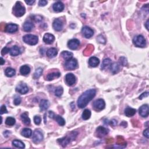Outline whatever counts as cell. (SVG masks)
Listing matches in <instances>:
<instances>
[{"instance_id": "1", "label": "cell", "mask_w": 149, "mask_h": 149, "mask_svg": "<svg viewBox=\"0 0 149 149\" xmlns=\"http://www.w3.org/2000/svg\"><path fill=\"white\" fill-rule=\"evenodd\" d=\"M95 94H96V90L95 89L86 90L78 98V102H77L78 107L80 108H84L95 97Z\"/></svg>"}, {"instance_id": "2", "label": "cell", "mask_w": 149, "mask_h": 149, "mask_svg": "<svg viewBox=\"0 0 149 149\" xmlns=\"http://www.w3.org/2000/svg\"><path fill=\"white\" fill-rule=\"evenodd\" d=\"M78 135V133L76 132H72L68 135L66 136L65 137L58 139V142L62 146L65 147L69 143H70L72 141L74 140Z\"/></svg>"}, {"instance_id": "3", "label": "cell", "mask_w": 149, "mask_h": 149, "mask_svg": "<svg viewBox=\"0 0 149 149\" xmlns=\"http://www.w3.org/2000/svg\"><path fill=\"white\" fill-rule=\"evenodd\" d=\"M25 8L20 2L17 1L13 8V14L17 17H21L25 14Z\"/></svg>"}, {"instance_id": "4", "label": "cell", "mask_w": 149, "mask_h": 149, "mask_svg": "<svg viewBox=\"0 0 149 149\" xmlns=\"http://www.w3.org/2000/svg\"><path fill=\"white\" fill-rule=\"evenodd\" d=\"M23 40L25 43L34 46L37 44L39 41L38 37L33 34H26L23 37Z\"/></svg>"}, {"instance_id": "5", "label": "cell", "mask_w": 149, "mask_h": 149, "mask_svg": "<svg viewBox=\"0 0 149 149\" xmlns=\"http://www.w3.org/2000/svg\"><path fill=\"white\" fill-rule=\"evenodd\" d=\"M133 42L136 46L137 47H145L146 46V41L145 37L142 35H138L134 37Z\"/></svg>"}, {"instance_id": "6", "label": "cell", "mask_w": 149, "mask_h": 149, "mask_svg": "<svg viewBox=\"0 0 149 149\" xmlns=\"http://www.w3.org/2000/svg\"><path fill=\"white\" fill-rule=\"evenodd\" d=\"M65 68L67 70H73L78 68V61L76 59L67 61L65 63Z\"/></svg>"}, {"instance_id": "7", "label": "cell", "mask_w": 149, "mask_h": 149, "mask_svg": "<svg viewBox=\"0 0 149 149\" xmlns=\"http://www.w3.org/2000/svg\"><path fill=\"white\" fill-rule=\"evenodd\" d=\"M42 139H43V135L40 130L37 129L34 130L32 138L33 142L34 143H39L41 142Z\"/></svg>"}, {"instance_id": "8", "label": "cell", "mask_w": 149, "mask_h": 149, "mask_svg": "<svg viewBox=\"0 0 149 149\" xmlns=\"http://www.w3.org/2000/svg\"><path fill=\"white\" fill-rule=\"evenodd\" d=\"M82 33L84 37H86L87 39H89L93 36L94 31L88 26H84L82 29Z\"/></svg>"}, {"instance_id": "9", "label": "cell", "mask_w": 149, "mask_h": 149, "mask_svg": "<svg viewBox=\"0 0 149 149\" xmlns=\"http://www.w3.org/2000/svg\"><path fill=\"white\" fill-rule=\"evenodd\" d=\"M105 103L103 99H98L93 103V107L97 110L101 111L105 108Z\"/></svg>"}, {"instance_id": "10", "label": "cell", "mask_w": 149, "mask_h": 149, "mask_svg": "<svg viewBox=\"0 0 149 149\" xmlns=\"http://www.w3.org/2000/svg\"><path fill=\"white\" fill-rule=\"evenodd\" d=\"M108 130L106 129L105 127L103 126H99L96 129V132H95V135L98 137H103L107 135L108 134Z\"/></svg>"}, {"instance_id": "11", "label": "cell", "mask_w": 149, "mask_h": 149, "mask_svg": "<svg viewBox=\"0 0 149 149\" xmlns=\"http://www.w3.org/2000/svg\"><path fill=\"white\" fill-rule=\"evenodd\" d=\"M16 90L18 93H20L21 94H25L28 92L29 88L26 84L22 83L18 85L17 87H16Z\"/></svg>"}, {"instance_id": "12", "label": "cell", "mask_w": 149, "mask_h": 149, "mask_svg": "<svg viewBox=\"0 0 149 149\" xmlns=\"http://www.w3.org/2000/svg\"><path fill=\"white\" fill-rule=\"evenodd\" d=\"M80 45V41L79 40L74 39L70 40L68 42V46L71 50H76L78 48Z\"/></svg>"}, {"instance_id": "13", "label": "cell", "mask_w": 149, "mask_h": 149, "mask_svg": "<svg viewBox=\"0 0 149 149\" xmlns=\"http://www.w3.org/2000/svg\"><path fill=\"white\" fill-rule=\"evenodd\" d=\"M18 26L16 24L10 23L8 24L6 26V27L5 28V31H6L7 33H15L16 31H18Z\"/></svg>"}, {"instance_id": "14", "label": "cell", "mask_w": 149, "mask_h": 149, "mask_svg": "<svg viewBox=\"0 0 149 149\" xmlns=\"http://www.w3.org/2000/svg\"><path fill=\"white\" fill-rule=\"evenodd\" d=\"M65 81L69 86H72L76 82V77L72 73H68L65 76Z\"/></svg>"}, {"instance_id": "15", "label": "cell", "mask_w": 149, "mask_h": 149, "mask_svg": "<svg viewBox=\"0 0 149 149\" xmlns=\"http://www.w3.org/2000/svg\"><path fill=\"white\" fill-rule=\"evenodd\" d=\"M148 113V105L147 104H145L141 106L139 109V114L141 116L143 117V118L147 117Z\"/></svg>"}, {"instance_id": "16", "label": "cell", "mask_w": 149, "mask_h": 149, "mask_svg": "<svg viewBox=\"0 0 149 149\" xmlns=\"http://www.w3.org/2000/svg\"><path fill=\"white\" fill-rule=\"evenodd\" d=\"M53 28L56 31H61L63 28V23L59 19H55L53 22Z\"/></svg>"}, {"instance_id": "17", "label": "cell", "mask_w": 149, "mask_h": 149, "mask_svg": "<svg viewBox=\"0 0 149 149\" xmlns=\"http://www.w3.org/2000/svg\"><path fill=\"white\" fill-rule=\"evenodd\" d=\"M55 40V37L52 34L46 33L43 36V41L47 44H52Z\"/></svg>"}, {"instance_id": "18", "label": "cell", "mask_w": 149, "mask_h": 149, "mask_svg": "<svg viewBox=\"0 0 149 149\" xmlns=\"http://www.w3.org/2000/svg\"><path fill=\"white\" fill-rule=\"evenodd\" d=\"M63 9H64V5H63L62 2L58 1L53 5V9L55 12H61L62 11Z\"/></svg>"}, {"instance_id": "19", "label": "cell", "mask_w": 149, "mask_h": 149, "mask_svg": "<svg viewBox=\"0 0 149 149\" xmlns=\"http://www.w3.org/2000/svg\"><path fill=\"white\" fill-rule=\"evenodd\" d=\"M116 145L119 146V147L124 148L126 146V142L123 137L118 136L116 137Z\"/></svg>"}, {"instance_id": "20", "label": "cell", "mask_w": 149, "mask_h": 149, "mask_svg": "<svg viewBox=\"0 0 149 149\" xmlns=\"http://www.w3.org/2000/svg\"><path fill=\"white\" fill-rule=\"evenodd\" d=\"M89 65L92 67H96L100 63V60L98 58L95 57H92L89 60Z\"/></svg>"}, {"instance_id": "21", "label": "cell", "mask_w": 149, "mask_h": 149, "mask_svg": "<svg viewBox=\"0 0 149 149\" xmlns=\"http://www.w3.org/2000/svg\"><path fill=\"white\" fill-rule=\"evenodd\" d=\"M58 54L57 50L55 48H50L47 51V56L50 58L55 57Z\"/></svg>"}, {"instance_id": "22", "label": "cell", "mask_w": 149, "mask_h": 149, "mask_svg": "<svg viewBox=\"0 0 149 149\" xmlns=\"http://www.w3.org/2000/svg\"><path fill=\"white\" fill-rule=\"evenodd\" d=\"M111 71V72L113 74H115L116 73H118V72L120 70V66L118 63L114 62L113 63H111V65L110 66Z\"/></svg>"}, {"instance_id": "23", "label": "cell", "mask_w": 149, "mask_h": 149, "mask_svg": "<svg viewBox=\"0 0 149 149\" xmlns=\"http://www.w3.org/2000/svg\"><path fill=\"white\" fill-rule=\"evenodd\" d=\"M9 53L12 56H17L20 54V49L17 46H13L11 49H10Z\"/></svg>"}, {"instance_id": "24", "label": "cell", "mask_w": 149, "mask_h": 149, "mask_svg": "<svg viewBox=\"0 0 149 149\" xmlns=\"http://www.w3.org/2000/svg\"><path fill=\"white\" fill-rule=\"evenodd\" d=\"M49 107V102L47 100H42L40 103V108L41 111H45Z\"/></svg>"}, {"instance_id": "25", "label": "cell", "mask_w": 149, "mask_h": 149, "mask_svg": "<svg viewBox=\"0 0 149 149\" xmlns=\"http://www.w3.org/2000/svg\"><path fill=\"white\" fill-rule=\"evenodd\" d=\"M34 26L32 22H26L23 24V30L25 31H30L34 28Z\"/></svg>"}, {"instance_id": "26", "label": "cell", "mask_w": 149, "mask_h": 149, "mask_svg": "<svg viewBox=\"0 0 149 149\" xmlns=\"http://www.w3.org/2000/svg\"><path fill=\"white\" fill-rule=\"evenodd\" d=\"M20 72L23 75H27L30 72V68L26 65L22 66L20 68Z\"/></svg>"}, {"instance_id": "27", "label": "cell", "mask_w": 149, "mask_h": 149, "mask_svg": "<svg viewBox=\"0 0 149 149\" xmlns=\"http://www.w3.org/2000/svg\"><path fill=\"white\" fill-rule=\"evenodd\" d=\"M93 50H94V46L92 44L87 45V47L83 51V54L85 56H89L92 54Z\"/></svg>"}, {"instance_id": "28", "label": "cell", "mask_w": 149, "mask_h": 149, "mask_svg": "<svg viewBox=\"0 0 149 149\" xmlns=\"http://www.w3.org/2000/svg\"><path fill=\"white\" fill-rule=\"evenodd\" d=\"M21 119L23 122L26 125H29L30 124V119L28 117V113H24L21 115Z\"/></svg>"}, {"instance_id": "29", "label": "cell", "mask_w": 149, "mask_h": 149, "mask_svg": "<svg viewBox=\"0 0 149 149\" xmlns=\"http://www.w3.org/2000/svg\"><path fill=\"white\" fill-rule=\"evenodd\" d=\"M136 113V110L134 108L127 107L125 110V114L127 117H130L134 116Z\"/></svg>"}, {"instance_id": "30", "label": "cell", "mask_w": 149, "mask_h": 149, "mask_svg": "<svg viewBox=\"0 0 149 149\" xmlns=\"http://www.w3.org/2000/svg\"><path fill=\"white\" fill-rule=\"evenodd\" d=\"M60 76L61 73L60 72H52L48 74L47 76V80L49 81H51L55 78H58Z\"/></svg>"}, {"instance_id": "31", "label": "cell", "mask_w": 149, "mask_h": 149, "mask_svg": "<svg viewBox=\"0 0 149 149\" xmlns=\"http://www.w3.org/2000/svg\"><path fill=\"white\" fill-rule=\"evenodd\" d=\"M61 55L63 57V59L66 60V61L71 60L73 57V54L71 52H69L67 51H63L61 53Z\"/></svg>"}, {"instance_id": "32", "label": "cell", "mask_w": 149, "mask_h": 149, "mask_svg": "<svg viewBox=\"0 0 149 149\" xmlns=\"http://www.w3.org/2000/svg\"><path fill=\"white\" fill-rule=\"evenodd\" d=\"M12 145H14L15 147L20 148H23L25 147V145L24 144L23 142L19 140H14L12 141Z\"/></svg>"}, {"instance_id": "33", "label": "cell", "mask_w": 149, "mask_h": 149, "mask_svg": "<svg viewBox=\"0 0 149 149\" xmlns=\"http://www.w3.org/2000/svg\"><path fill=\"white\" fill-rule=\"evenodd\" d=\"M31 134H32V131L29 128H25L22 130V132H21V135H22L23 136L25 137H30Z\"/></svg>"}, {"instance_id": "34", "label": "cell", "mask_w": 149, "mask_h": 149, "mask_svg": "<svg viewBox=\"0 0 149 149\" xmlns=\"http://www.w3.org/2000/svg\"><path fill=\"white\" fill-rule=\"evenodd\" d=\"M111 60L110 58H106V59L104 60L102 63V68L103 70H105V69H107L108 68L110 67L111 65Z\"/></svg>"}, {"instance_id": "35", "label": "cell", "mask_w": 149, "mask_h": 149, "mask_svg": "<svg viewBox=\"0 0 149 149\" xmlns=\"http://www.w3.org/2000/svg\"><path fill=\"white\" fill-rule=\"evenodd\" d=\"M16 73L15 70L11 68H7L5 71V75L8 77H12L14 76Z\"/></svg>"}, {"instance_id": "36", "label": "cell", "mask_w": 149, "mask_h": 149, "mask_svg": "<svg viewBox=\"0 0 149 149\" xmlns=\"http://www.w3.org/2000/svg\"><path fill=\"white\" fill-rule=\"evenodd\" d=\"M15 119L13 117H8L5 121V124L8 126H13L15 124Z\"/></svg>"}, {"instance_id": "37", "label": "cell", "mask_w": 149, "mask_h": 149, "mask_svg": "<svg viewBox=\"0 0 149 149\" xmlns=\"http://www.w3.org/2000/svg\"><path fill=\"white\" fill-rule=\"evenodd\" d=\"M91 112H90V110H85L84 111H83V114H82V118H83V119H84V120H87V119H89L90 118V116H91Z\"/></svg>"}, {"instance_id": "38", "label": "cell", "mask_w": 149, "mask_h": 149, "mask_svg": "<svg viewBox=\"0 0 149 149\" xmlns=\"http://www.w3.org/2000/svg\"><path fill=\"white\" fill-rule=\"evenodd\" d=\"M55 120L58 122V124L60 125V126H64L65 124V121L62 116L60 115H57L55 116Z\"/></svg>"}, {"instance_id": "39", "label": "cell", "mask_w": 149, "mask_h": 149, "mask_svg": "<svg viewBox=\"0 0 149 149\" xmlns=\"http://www.w3.org/2000/svg\"><path fill=\"white\" fill-rule=\"evenodd\" d=\"M63 92V89L62 87L58 86L55 90V95L57 97H60L62 95Z\"/></svg>"}, {"instance_id": "40", "label": "cell", "mask_w": 149, "mask_h": 149, "mask_svg": "<svg viewBox=\"0 0 149 149\" xmlns=\"http://www.w3.org/2000/svg\"><path fill=\"white\" fill-rule=\"evenodd\" d=\"M42 69L41 68H37L35 72L34 73V79H38L41 76V75L42 73Z\"/></svg>"}, {"instance_id": "41", "label": "cell", "mask_w": 149, "mask_h": 149, "mask_svg": "<svg viewBox=\"0 0 149 149\" xmlns=\"http://www.w3.org/2000/svg\"><path fill=\"white\" fill-rule=\"evenodd\" d=\"M97 40L98 42H100L101 44H105L106 40L105 39L103 36L102 35H99L97 38Z\"/></svg>"}, {"instance_id": "42", "label": "cell", "mask_w": 149, "mask_h": 149, "mask_svg": "<svg viewBox=\"0 0 149 149\" xmlns=\"http://www.w3.org/2000/svg\"><path fill=\"white\" fill-rule=\"evenodd\" d=\"M42 19V17L40 15H33L32 17V20H34L36 22H41Z\"/></svg>"}, {"instance_id": "43", "label": "cell", "mask_w": 149, "mask_h": 149, "mask_svg": "<svg viewBox=\"0 0 149 149\" xmlns=\"http://www.w3.org/2000/svg\"><path fill=\"white\" fill-rule=\"evenodd\" d=\"M41 121V119L39 116L36 115L34 117V122L37 125H39L40 124Z\"/></svg>"}, {"instance_id": "44", "label": "cell", "mask_w": 149, "mask_h": 149, "mask_svg": "<svg viewBox=\"0 0 149 149\" xmlns=\"http://www.w3.org/2000/svg\"><path fill=\"white\" fill-rule=\"evenodd\" d=\"M10 51V49L8 47H4L2 49V50H1V55H4L5 54H7V53H8Z\"/></svg>"}, {"instance_id": "45", "label": "cell", "mask_w": 149, "mask_h": 149, "mask_svg": "<svg viewBox=\"0 0 149 149\" xmlns=\"http://www.w3.org/2000/svg\"><path fill=\"white\" fill-rule=\"evenodd\" d=\"M119 61H120L121 64L122 66H126L127 65V61H126V58L121 57L120 59H119Z\"/></svg>"}, {"instance_id": "46", "label": "cell", "mask_w": 149, "mask_h": 149, "mask_svg": "<svg viewBox=\"0 0 149 149\" xmlns=\"http://www.w3.org/2000/svg\"><path fill=\"white\" fill-rule=\"evenodd\" d=\"M8 111L7 110V108H6V106L3 105H2V107L1 108V110H0V113L2 115V114H4L5 113H7Z\"/></svg>"}, {"instance_id": "47", "label": "cell", "mask_w": 149, "mask_h": 149, "mask_svg": "<svg viewBox=\"0 0 149 149\" xmlns=\"http://www.w3.org/2000/svg\"><path fill=\"white\" fill-rule=\"evenodd\" d=\"M21 98L20 97H17L14 100V104L16 105H18L19 104H20V103H21Z\"/></svg>"}, {"instance_id": "48", "label": "cell", "mask_w": 149, "mask_h": 149, "mask_svg": "<svg viewBox=\"0 0 149 149\" xmlns=\"http://www.w3.org/2000/svg\"><path fill=\"white\" fill-rule=\"evenodd\" d=\"M47 2H48L46 1V0H40V1L39 2V6L40 7H44L47 4Z\"/></svg>"}, {"instance_id": "49", "label": "cell", "mask_w": 149, "mask_h": 149, "mask_svg": "<svg viewBox=\"0 0 149 149\" xmlns=\"http://www.w3.org/2000/svg\"><path fill=\"white\" fill-rule=\"evenodd\" d=\"M148 92H145V93H142V94L140 95V96L139 97V99L142 100V99H143V98L148 97Z\"/></svg>"}, {"instance_id": "50", "label": "cell", "mask_w": 149, "mask_h": 149, "mask_svg": "<svg viewBox=\"0 0 149 149\" xmlns=\"http://www.w3.org/2000/svg\"><path fill=\"white\" fill-rule=\"evenodd\" d=\"M143 135H144V136H145L146 138L148 139L149 133H148V128H147L144 130V132H143Z\"/></svg>"}, {"instance_id": "51", "label": "cell", "mask_w": 149, "mask_h": 149, "mask_svg": "<svg viewBox=\"0 0 149 149\" xmlns=\"http://www.w3.org/2000/svg\"><path fill=\"white\" fill-rule=\"evenodd\" d=\"M110 124L111 125V126H115L117 125V121L115 119H113L110 122Z\"/></svg>"}, {"instance_id": "52", "label": "cell", "mask_w": 149, "mask_h": 149, "mask_svg": "<svg viewBox=\"0 0 149 149\" xmlns=\"http://www.w3.org/2000/svg\"><path fill=\"white\" fill-rule=\"evenodd\" d=\"M25 2L29 5H32L34 2H35V1H34V0H33V1L32 0H31V1H25Z\"/></svg>"}, {"instance_id": "53", "label": "cell", "mask_w": 149, "mask_h": 149, "mask_svg": "<svg viewBox=\"0 0 149 149\" xmlns=\"http://www.w3.org/2000/svg\"><path fill=\"white\" fill-rule=\"evenodd\" d=\"M49 116L50 118H54L55 117V114H54V113L52 111H49Z\"/></svg>"}, {"instance_id": "54", "label": "cell", "mask_w": 149, "mask_h": 149, "mask_svg": "<svg viewBox=\"0 0 149 149\" xmlns=\"http://www.w3.org/2000/svg\"><path fill=\"white\" fill-rule=\"evenodd\" d=\"M114 142V139H109L107 140V144H111Z\"/></svg>"}, {"instance_id": "55", "label": "cell", "mask_w": 149, "mask_h": 149, "mask_svg": "<svg viewBox=\"0 0 149 149\" xmlns=\"http://www.w3.org/2000/svg\"><path fill=\"white\" fill-rule=\"evenodd\" d=\"M145 27L146 28V29L148 30V19L146 21V22L145 23Z\"/></svg>"}, {"instance_id": "56", "label": "cell", "mask_w": 149, "mask_h": 149, "mask_svg": "<svg viewBox=\"0 0 149 149\" xmlns=\"http://www.w3.org/2000/svg\"><path fill=\"white\" fill-rule=\"evenodd\" d=\"M4 63H5V61L3 58H2V57H1V63H0V64H1V65H4Z\"/></svg>"}]
</instances>
